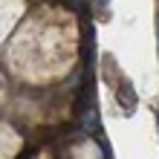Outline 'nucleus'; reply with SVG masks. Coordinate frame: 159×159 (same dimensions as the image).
Listing matches in <instances>:
<instances>
[{
  "instance_id": "nucleus-3",
  "label": "nucleus",
  "mask_w": 159,
  "mask_h": 159,
  "mask_svg": "<svg viewBox=\"0 0 159 159\" xmlns=\"http://www.w3.org/2000/svg\"><path fill=\"white\" fill-rule=\"evenodd\" d=\"M107 3H110V0H98V6H101V9H107Z\"/></svg>"
},
{
  "instance_id": "nucleus-1",
  "label": "nucleus",
  "mask_w": 159,
  "mask_h": 159,
  "mask_svg": "<svg viewBox=\"0 0 159 159\" xmlns=\"http://www.w3.org/2000/svg\"><path fill=\"white\" fill-rule=\"evenodd\" d=\"M119 101L125 104L127 113H133V107H136V90L130 87L127 81H121V84H119Z\"/></svg>"
},
{
  "instance_id": "nucleus-4",
  "label": "nucleus",
  "mask_w": 159,
  "mask_h": 159,
  "mask_svg": "<svg viewBox=\"0 0 159 159\" xmlns=\"http://www.w3.org/2000/svg\"><path fill=\"white\" fill-rule=\"evenodd\" d=\"M156 125H159V113H156Z\"/></svg>"
},
{
  "instance_id": "nucleus-2",
  "label": "nucleus",
  "mask_w": 159,
  "mask_h": 159,
  "mask_svg": "<svg viewBox=\"0 0 159 159\" xmlns=\"http://www.w3.org/2000/svg\"><path fill=\"white\" fill-rule=\"evenodd\" d=\"M81 127L87 130V133H93V130H98V125H96V110H93V107H87V113L81 116Z\"/></svg>"
}]
</instances>
